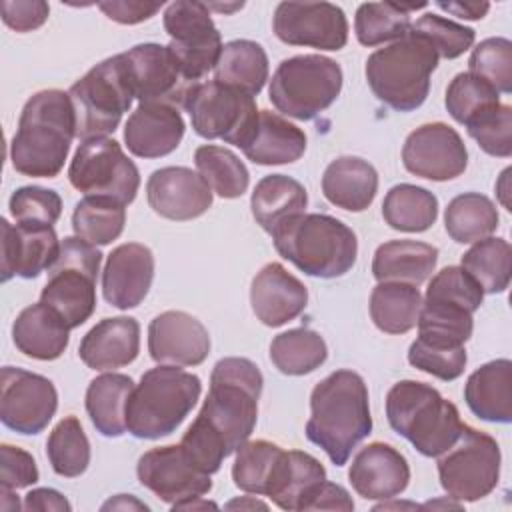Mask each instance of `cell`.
I'll list each match as a JSON object with an SVG mask.
<instances>
[{
	"instance_id": "6125c7cd",
	"label": "cell",
	"mask_w": 512,
	"mask_h": 512,
	"mask_svg": "<svg viewBox=\"0 0 512 512\" xmlns=\"http://www.w3.org/2000/svg\"><path fill=\"white\" fill-rule=\"evenodd\" d=\"M436 6L464 20H480L490 10L488 2H436Z\"/></svg>"
},
{
	"instance_id": "7a4b0ae2",
	"label": "cell",
	"mask_w": 512,
	"mask_h": 512,
	"mask_svg": "<svg viewBox=\"0 0 512 512\" xmlns=\"http://www.w3.org/2000/svg\"><path fill=\"white\" fill-rule=\"evenodd\" d=\"M74 136L76 114L68 92L52 88L32 94L10 140L12 168L32 178L58 176Z\"/></svg>"
},
{
	"instance_id": "b9f144b4",
	"label": "cell",
	"mask_w": 512,
	"mask_h": 512,
	"mask_svg": "<svg viewBox=\"0 0 512 512\" xmlns=\"http://www.w3.org/2000/svg\"><path fill=\"white\" fill-rule=\"evenodd\" d=\"M328 358L324 338L310 328H292L274 336L270 344L272 364L288 376H304L320 368Z\"/></svg>"
},
{
	"instance_id": "5b68a950",
	"label": "cell",
	"mask_w": 512,
	"mask_h": 512,
	"mask_svg": "<svg viewBox=\"0 0 512 512\" xmlns=\"http://www.w3.org/2000/svg\"><path fill=\"white\" fill-rule=\"evenodd\" d=\"M270 236L282 258L314 278L344 276L358 256L352 228L328 214H300Z\"/></svg>"
},
{
	"instance_id": "d4e9b609",
	"label": "cell",
	"mask_w": 512,
	"mask_h": 512,
	"mask_svg": "<svg viewBox=\"0 0 512 512\" xmlns=\"http://www.w3.org/2000/svg\"><path fill=\"white\" fill-rule=\"evenodd\" d=\"M250 304L262 324L278 328L304 312L308 290L282 264L270 262L252 280Z\"/></svg>"
},
{
	"instance_id": "ffe728a7",
	"label": "cell",
	"mask_w": 512,
	"mask_h": 512,
	"mask_svg": "<svg viewBox=\"0 0 512 512\" xmlns=\"http://www.w3.org/2000/svg\"><path fill=\"white\" fill-rule=\"evenodd\" d=\"M60 240L50 224H16L6 218L0 220V280L8 282L12 276L36 278L50 270L60 254Z\"/></svg>"
},
{
	"instance_id": "003e7915",
	"label": "cell",
	"mask_w": 512,
	"mask_h": 512,
	"mask_svg": "<svg viewBox=\"0 0 512 512\" xmlns=\"http://www.w3.org/2000/svg\"><path fill=\"white\" fill-rule=\"evenodd\" d=\"M208 10H218V12H234V10H240L244 4L242 2H236V4H206Z\"/></svg>"
},
{
	"instance_id": "277c9868",
	"label": "cell",
	"mask_w": 512,
	"mask_h": 512,
	"mask_svg": "<svg viewBox=\"0 0 512 512\" xmlns=\"http://www.w3.org/2000/svg\"><path fill=\"white\" fill-rule=\"evenodd\" d=\"M386 418L396 434L428 458H438L454 446L464 428L458 408L418 380H400L388 390Z\"/></svg>"
},
{
	"instance_id": "83f0119b",
	"label": "cell",
	"mask_w": 512,
	"mask_h": 512,
	"mask_svg": "<svg viewBox=\"0 0 512 512\" xmlns=\"http://www.w3.org/2000/svg\"><path fill=\"white\" fill-rule=\"evenodd\" d=\"M16 348L34 360H56L70 342V326L50 306L38 302L24 308L12 324Z\"/></svg>"
},
{
	"instance_id": "d6986e66",
	"label": "cell",
	"mask_w": 512,
	"mask_h": 512,
	"mask_svg": "<svg viewBox=\"0 0 512 512\" xmlns=\"http://www.w3.org/2000/svg\"><path fill=\"white\" fill-rule=\"evenodd\" d=\"M402 162L414 176L444 182L464 174L468 150L452 126L432 122L408 134L402 146Z\"/></svg>"
},
{
	"instance_id": "be15d7a7",
	"label": "cell",
	"mask_w": 512,
	"mask_h": 512,
	"mask_svg": "<svg viewBox=\"0 0 512 512\" xmlns=\"http://www.w3.org/2000/svg\"><path fill=\"white\" fill-rule=\"evenodd\" d=\"M108 508H122V510H126V508H136V510H148L146 504H142V502H138L136 498L126 496V494H118L114 500H108V502L102 506V510H108Z\"/></svg>"
},
{
	"instance_id": "f6af8a7d",
	"label": "cell",
	"mask_w": 512,
	"mask_h": 512,
	"mask_svg": "<svg viewBox=\"0 0 512 512\" xmlns=\"http://www.w3.org/2000/svg\"><path fill=\"white\" fill-rule=\"evenodd\" d=\"M198 174L220 198H240L250 184L244 162L228 148L204 144L194 152Z\"/></svg>"
},
{
	"instance_id": "681fc988",
	"label": "cell",
	"mask_w": 512,
	"mask_h": 512,
	"mask_svg": "<svg viewBox=\"0 0 512 512\" xmlns=\"http://www.w3.org/2000/svg\"><path fill=\"white\" fill-rule=\"evenodd\" d=\"M470 74L488 82L498 94L512 92V42L486 38L470 54Z\"/></svg>"
},
{
	"instance_id": "9c48e42d",
	"label": "cell",
	"mask_w": 512,
	"mask_h": 512,
	"mask_svg": "<svg viewBox=\"0 0 512 512\" xmlns=\"http://www.w3.org/2000/svg\"><path fill=\"white\" fill-rule=\"evenodd\" d=\"M342 68L322 54H300L278 64L268 98L274 108L296 120H312L338 98Z\"/></svg>"
},
{
	"instance_id": "1f68e13d",
	"label": "cell",
	"mask_w": 512,
	"mask_h": 512,
	"mask_svg": "<svg viewBox=\"0 0 512 512\" xmlns=\"http://www.w3.org/2000/svg\"><path fill=\"white\" fill-rule=\"evenodd\" d=\"M240 150L248 160L260 166L290 164L304 154L306 134L276 112L260 110L256 128Z\"/></svg>"
},
{
	"instance_id": "5bb4252c",
	"label": "cell",
	"mask_w": 512,
	"mask_h": 512,
	"mask_svg": "<svg viewBox=\"0 0 512 512\" xmlns=\"http://www.w3.org/2000/svg\"><path fill=\"white\" fill-rule=\"evenodd\" d=\"M164 30L170 36L168 48L184 72L200 82L218 62L222 38L204 2L176 0L164 10Z\"/></svg>"
},
{
	"instance_id": "44dd1931",
	"label": "cell",
	"mask_w": 512,
	"mask_h": 512,
	"mask_svg": "<svg viewBox=\"0 0 512 512\" xmlns=\"http://www.w3.org/2000/svg\"><path fill=\"white\" fill-rule=\"evenodd\" d=\"M148 352L158 364L198 366L210 354V334L192 314L166 310L148 326Z\"/></svg>"
},
{
	"instance_id": "e7e4bbea",
	"label": "cell",
	"mask_w": 512,
	"mask_h": 512,
	"mask_svg": "<svg viewBox=\"0 0 512 512\" xmlns=\"http://www.w3.org/2000/svg\"><path fill=\"white\" fill-rule=\"evenodd\" d=\"M508 176H510V168H506V170L502 172L500 182L496 184V192H498V196H500V202L506 206V210H512V208H510V202L506 200V194H508Z\"/></svg>"
},
{
	"instance_id": "6f0895ef",
	"label": "cell",
	"mask_w": 512,
	"mask_h": 512,
	"mask_svg": "<svg viewBox=\"0 0 512 512\" xmlns=\"http://www.w3.org/2000/svg\"><path fill=\"white\" fill-rule=\"evenodd\" d=\"M2 20L16 32H32L40 28L50 14V8L42 0H4L0 4Z\"/></svg>"
},
{
	"instance_id": "ba28073f",
	"label": "cell",
	"mask_w": 512,
	"mask_h": 512,
	"mask_svg": "<svg viewBox=\"0 0 512 512\" xmlns=\"http://www.w3.org/2000/svg\"><path fill=\"white\" fill-rule=\"evenodd\" d=\"M68 96L76 114V136L82 142L112 134L134 100L124 52L90 68L70 86Z\"/></svg>"
},
{
	"instance_id": "7dc6e473",
	"label": "cell",
	"mask_w": 512,
	"mask_h": 512,
	"mask_svg": "<svg viewBox=\"0 0 512 512\" xmlns=\"http://www.w3.org/2000/svg\"><path fill=\"white\" fill-rule=\"evenodd\" d=\"M282 454V448L268 440L244 442L236 450V460L232 464L234 484L248 494L266 496V488L272 476V470Z\"/></svg>"
},
{
	"instance_id": "4316f807",
	"label": "cell",
	"mask_w": 512,
	"mask_h": 512,
	"mask_svg": "<svg viewBox=\"0 0 512 512\" xmlns=\"http://www.w3.org/2000/svg\"><path fill=\"white\" fill-rule=\"evenodd\" d=\"M140 352V324L130 316L104 318L92 326L78 346L80 360L100 372L128 366Z\"/></svg>"
},
{
	"instance_id": "c3c4849f",
	"label": "cell",
	"mask_w": 512,
	"mask_h": 512,
	"mask_svg": "<svg viewBox=\"0 0 512 512\" xmlns=\"http://www.w3.org/2000/svg\"><path fill=\"white\" fill-rule=\"evenodd\" d=\"M444 104L456 122L468 126L482 114L496 108L500 104V94L482 78L470 72H460L448 84Z\"/></svg>"
},
{
	"instance_id": "8992f818",
	"label": "cell",
	"mask_w": 512,
	"mask_h": 512,
	"mask_svg": "<svg viewBox=\"0 0 512 512\" xmlns=\"http://www.w3.org/2000/svg\"><path fill=\"white\" fill-rule=\"evenodd\" d=\"M202 382L176 366H156L142 374L126 404V430L144 440L172 434L192 412Z\"/></svg>"
},
{
	"instance_id": "e575fe53",
	"label": "cell",
	"mask_w": 512,
	"mask_h": 512,
	"mask_svg": "<svg viewBox=\"0 0 512 512\" xmlns=\"http://www.w3.org/2000/svg\"><path fill=\"white\" fill-rule=\"evenodd\" d=\"M132 390V378L116 372L100 374L88 384L86 412L102 436L118 438L126 432V404Z\"/></svg>"
},
{
	"instance_id": "7402d4cb",
	"label": "cell",
	"mask_w": 512,
	"mask_h": 512,
	"mask_svg": "<svg viewBox=\"0 0 512 512\" xmlns=\"http://www.w3.org/2000/svg\"><path fill=\"white\" fill-rule=\"evenodd\" d=\"M150 208L168 220H192L212 206V188L186 166H166L154 170L146 182Z\"/></svg>"
},
{
	"instance_id": "52a82bcc",
	"label": "cell",
	"mask_w": 512,
	"mask_h": 512,
	"mask_svg": "<svg viewBox=\"0 0 512 512\" xmlns=\"http://www.w3.org/2000/svg\"><path fill=\"white\" fill-rule=\"evenodd\" d=\"M438 66L436 50L416 32L378 48L366 60V80L374 96L398 112L420 108Z\"/></svg>"
},
{
	"instance_id": "f5cc1de1",
	"label": "cell",
	"mask_w": 512,
	"mask_h": 512,
	"mask_svg": "<svg viewBox=\"0 0 512 512\" xmlns=\"http://www.w3.org/2000/svg\"><path fill=\"white\" fill-rule=\"evenodd\" d=\"M16 224H50L62 214V198L48 188L22 186L12 192L8 202Z\"/></svg>"
},
{
	"instance_id": "2e32d148",
	"label": "cell",
	"mask_w": 512,
	"mask_h": 512,
	"mask_svg": "<svg viewBox=\"0 0 512 512\" xmlns=\"http://www.w3.org/2000/svg\"><path fill=\"white\" fill-rule=\"evenodd\" d=\"M58 408V392L42 374L4 366L0 374V418L18 434L42 432Z\"/></svg>"
},
{
	"instance_id": "f546056e",
	"label": "cell",
	"mask_w": 512,
	"mask_h": 512,
	"mask_svg": "<svg viewBox=\"0 0 512 512\" xmlns=\"http://www.w3.org/2000/svg\"><path fill=\"white\" fill-rule=\"evenodd\" d=\"M322 192L330 204L348 212H362L376 198L378 172L364 158L340 156L326 166Z\"/></svg>"
},
{
	"instance_id": "e0dca14e",
	"label": "cell",
	"mask_w": 512,
	"mask_h": 512,
	"mask_svg": "<svg viewBox=\"0 0 512 512\" xmlns=\"http://www.w3.org/2000/svg\"><path fill=\"white\" fill-rule=\"evenodd\" d=\"M272 28L278 40L290 46L340 50L348 42L346 14L330 2H280Z\"/></svg>"
},
{
	"instance_id": "03108f58",
	"label": "cell",
	"mask_w": 512,
	"mask_h": 512,
	"mask_svg": "<svg viewBox=\"0 0 512 512\" xmlns=\"http://www.w3.org/2000/svg\"><path fill=\"white\" fill-rule=\"evenodd\" d=\"M226 508L228 510H232V508H262V510H266L268 506L264 504V502H260V500H248V496L246 498H240V500H232V502H228L226 504Z\"/></svg>"
},
{
	"instance_id": "484cf974",
	"label": "cell",
	"mask_w": 512,
	"mask_h": 512,
	"mask_svg": "<svg viewBox=\"0 0 512 512\" xmlns=\"http://www.w3.org/2000/svg\"><path fill=\"white\" fill-rule=\"evenodd\" d=\"M180 112L164 104H138L124 126V142L138 158H160L174 152L184 138Z\"/></svg>"
},
{
	"instance_id": "6da1fadb",
	"label": "cell",
	"mask_w": 512,
	"mask_h": 512,
	"mask_svg": "<svg viewBox=\"0 0 512 512\" xmlns=\"http://www.w3.org/2000/svg\"><path fill=\"white\" fill-rule=\"evenodd\" d=\"M372 432L368 388L360 374L336 370L310 394L306 438L320 446L332 464L344 466L352 450Z\"/></svg>"
},
{
	"instance_id": "bcb514c9",
	"label": "cell",
	"mask_w": 512,
	"mask_h": 512,
	"mask_svg": "<svg viewBox=\"0 0 512 512\" xmlns=\"http://www.w3.org/2000/svg\"><path fill=\"white\" fill-rule=\"evenodd\" d=\"M46 454L58 476L76 478L86 472L90 464V442L76 416H66L52 428Z\"/></svg>"
},
{
	"instance_id": "ab89813d",
	"label": "cell",
	"mask_w": 512,
	"mask_h": 512,
	"mask_svg": "<svg viewBox=\"0 0 512 512\" xmlns=\"http://www.w3.org/2000/svg\"><path fill=\"white\" fill-rule=\"evenodd\" d=\"M500 216L494 202L478 192H464L452 198L444 212L448 236L458 244L488 238L498 228Z\"/></svg>"
},
{
	"instance_id": "cb8c5ba5",
	"label": "cell",
	"mask_w": 512,
	"mask_h": 512,
	"mask_svg": "<svg viewBox=\"0 0 512 512\" xmlns=\"http://www.w3.org/2000/svg\"><path fill=\"white\" fill-rule=\"evenodd\" d=\"M348 478L366 500H392L410 482V466L404 454L384 442L364 446L352 460Z\"/></svg>"
},
{
	"instance_id": "816d5d0a",
	"label": "cell",
	"mask_w": 512,
	"mask_h": 512,
	"mask_svg": "<svg viewBox=\"0 0 512 512\" xmlns=\"http://www.w3.org/2000/svg\"><path fill=\"white\" fill-rule=\"evenodd\" d=\"M424 298L458 304L474 314L484 300V292L462 266H446L430 280Z\"/></svg>"
},
{
	"instance_id": "7bdbcfd3",
	"label": "cell",
	"mask_w": 512,
	"mask_h": 512,
	"mask_svg": "<svg viewBox=\"0 0 512 512\" xmlns=\"http://www.w3.org/2000/svg\"><path fill=\"white\" fill-rule=\"evenodd\" d=\"M462 268L478 282L484 294H500L510 284L512 248L504 238H482L464 252Z\"/></svg>"
},
{
	"instance_id": "74e56055",
	"label": "cell",
	"mask_w": 512,
	"mask_h": 512,
	"mask_svg": "<svg viewBox=\"0 0 512 512\" xmlns=\"http://www.w3.org/2000/svg\"><path fill=\"white\" fill-rule=\"evenodd\" d=\"M418 340L438 348L464 346L472 336V312L442 300H422L418 316Z\"/></svg>"
},
{
	"instance_id": "11a10c76",
	"label": "cell",
	"mask_w": 512,
	"mask_h": 512,
	"mask_svg": "<svg viewBox=\"0 0 512 512\" xmlns=\"http://www.w3.org/2000/svg\"><path fill=\"white\" fill-rule=\"evenodd\" d=\"M408 362L438 378L444 382L456 380L458 376H462L468 356H466V348L458 346V348H438V346H430L422 340H414L408 348Z\"/></svg>"
},
{
	"instance_id": "8fae6325",
	"label": "cell",
	"mask_w": 512,
	"mask_h": 512,
	"mask_svg": "<svg viewBox=\"0 0 512 512\" xmlns=\"http://www.w3.org/2000/svg\"><path fill=\"white\" fill-rule=\"evenodd\" d=\"M500 460L498 442L464 424L454 446L438 456L440 486L454 500L476 502L498 486Z\"/></svg>"
},
{
	"instance_id": "9f6ffc18",
	"label": "cell",
	"mask_w": 512,
	"mask_h": 512,
	"mask_svg": "<svg viewBox=\"0 0 512 512\" xmlns=\"http://www.w3.org/2000/svg\"><path fill=\"white\" fill-rule=\"evenodd\" d=\"M38 476V466L32 454L18 446H0V490L28 488L38 482Z\"/></svg>"
},
{
	"instance_id": "f35d334b",
	"label": "cell",
	"mask_w": 512,
	"mask_h": 512,
	"mask_svg": "<svg viewBox=\"0 0 512 512\" xmlns=\"http://www.w3.org/2000/svg\"><path fill=\"white\" fill-rule=\"evenodd\" d=\"M384 222L400 232H424L438 218V198L414 184L392 186L382 202Z\"/></svg>"
},
{
	"instance_id": "94428289",
	"label": "cell",
	"mask_w": 512,
	"mask_h": 512,
	"mask_svg": "<svg viewBox=\"0 0 512 512\" xmlns=\"http://www.w3.org/2000/svg\"><path fill=\"white\" fill-rule=\"evenodd\" d=\"M24 510L42 512H70V502L54 488H34L24 498Z\"/></svg>"
},
{
	"instance_id": "d6a6232c",
	"label": "cell",
	"mask_w": 512,
	"mask_h": 512,
	"mask_svg": "<svg viewBox=\"0 0 512 512\" xmlns=\"http://www.w3.org/2000/svg\"><path fill=\"white\" fill-rule=\"evenodd\" d=\"M438 248L418 240H390L376 248L372 274L378 282H404L418 286L434 272Z\"/></svg>"
},
{
	"instance_id": "836d02e7",
	"label": "cell",
	"mask_w": 512,
	"mask_h": 512,
	"mask_svg": "<svg viewBox=\"0 0 512 512\" xmlns=\"http://www.w3.org/2000/svg\"><path fill=\"white\" fill-rule=\"evenodd\" d=\"M308 206V194L306 188L284 174H270L264 176L250 198L252 216L256 222L272 234L288 220L304 214Z\"/></svg>"
},
{
	"instance_id": "d590c367",
	"label": "cell",
	"mask_w": 512,
	"mask_h": 512,
	"mask_svg": "<svg viewBox=\"0 0 512 512\" xmlns=\"http://www.w3.org/2000/svg\"><path fill=\"white\" fill-rule=\"evenodd\" d=\"M214 80L248 92L260 94L268 80V56L258 42L232 40L222 46L214 66Z\"/></svg>"
},
{
	"instance_id": "3957f363",
	"label": "cell",
	"mask_w": 512,
	"mask_h": 512,
	"mask_svg": "<svg viewBox=\"0 0 512 512\" xmlns=\"http://www.w3.org/2000/svg\"><path fill=\"white\" fill-rule=\"evenodd\" d=\"M262 372L248 358L228 356L214 364L210 390L196 420L226 452L234 454L254 432Z\"/></svg>"
},
{
	"instance_id": "4fadbf2b",
	"label": "cell",
	"mask_w": 512,
	"mask_h": 512,
	"mask_svg": "<svg viewBox=\"0 0 512 512\" xmlns=\"http://www.w3.org/2000/svg\"><path fill=\"white\" fill-rule=\"evenodd\" d=\"M70 184L84 196H104L130 204L140 188V172L112 138L84 140L68 166Z\"/></svg>"
},
{
	"instance_id": "9a60e30c",
	"label": "cell",
	"mask_w": 512,
	"mask_h": 512,
	"mask_svg": "<svg viewBox=\"0 0 512 512\" xmlns=\"http://www.w3.org/2000/svg\"><path fill=\"white\" fill-rule=\"evenodd\" d=\"M134 98L140 104L186 108L196 84L180 66L168 46L146 42L124 52Z\"/></svg>"
},
{
	"instance_id": "680465c9",
	"label": "cell",
	"mask_w": 512,
	"mask_h": 512,
	"mask_svg": "<svg viewBox=\"0 0 512 512\" xmlns=\"http://www.w3.org/2000/svg\"><path fill=\"white\" fill-rule=\"evenodd\" d=\"M98 8L118 24H138L152 18L162 2H136V0H108L98 2Z\"/></svg>"
},
{
	"instance_id": "f1b7e54d",
	"label": "cell",
	"mask_w": 512,
	"mask_h": 512,
	"mask_svg": "<svg viewBox=\"0 0 512 512\" xmlns=\"http://www.w3.org/2000/svg\"><path fill=\"white\" fill-rule=\"evenodd\" d=\"M464 400L480 420L508 424L512 420V362L498 358L474 370L466 380Z\"/></svg>"
},
{
	"instance_id": "4dcf8cb0",
	"label": "cell",
	"mask_w": 512,
	"mask_h": 512,
	"mask_svg": "<svg viewBox=\"0 0 512 512\" xmlns=\"http://www.w3.org/2000/svg\"><path fill=\"white\" fill-rule=\"evenodd\" d=\"M324 480L326 470L314 456L300 450H282L272 470L266 496L282 510L302 512L310 494Z\"/></svg>"
},
{
	"instance_id": "60d3db41",
	"label": "cell",
	"mask_w": 512,
	"mask_h": 512,
	"mask_svg": "<svg viewBox=\"0 0 512 512\" xmlns=\"http://www.w3.org/2000/svg\"><path fill=\"white\" fill-rule=\"evenodd\" d=\"M426 8L420 4H402V2H364L356 10L354 32L362 46H378L384 42L400 40L412 26L410 12Z\"/></svg>"
},
{
	"instance_id": "603a6c76",
	"label": "cell",
	"mask_w": 512,
	"mask_h": 512,
	"mask_svg": "<svg viewBox=\"0 0 512 512\" xmlns=\"http://www.w3.org/2000/svg\"><path fill=\"white\" fill-rule=\"evenodd\" d=\"M154 280V254L148 246L128 242L116 246L102 270V294L118 310L136 308Z\"/></svg>"
},
{
	"instance_id": "ee69618b",
	"label": "cell",
	"mask_w": 512,
	"mask_h": 512,
	"mask_svg": "<svg viewBox=\"0 0 512 512\" xmlns=\"http://www.w3.org/2000/svg\"><path fill=\"white\" fill-rule=\"evenodd\" d=\"M126 224L124 204L104 196H84L72 212L74 234L94 246L116 240Z\"/></svg>"
},
{
	"instance_id": "30bf717a",
	"label": "cell",
	"mask_w": 512,
	"mask_h": 512,
	"mask_svg": "<svg viewBox=\"0 0 512 512\" xmlns=\"http://www.w3.org/2000/svg\"><path fill=\"white\" fill-rule=\"evenodd\" d=\"M100 250L80 236H66L60 254L48 270L40 302L56 310L72 328L84 324L96 308V276L100 272Z\"/></svg>"
},
{
	"instance_id": "91938a15",
	"label": "cell",
	"mask_w": 512,
	"mask_h": 512,
	"mask_svg": "<svg viewBox=\"0 0 512 512\" xmlns=\"http://www.w3.org/2000/svg\"><path fill=\"white\" fill-rule=\"evenodd\" d=\"M304 510H354V502L346 488L340 484H332L324 480L316 486V490L310 494V498L304 504Z\"/></svg>"
},
{
	"instance_id": "7c38bea8",
	"label": "cell",
	"mask_w": 512,
	"mask_h": 512,
	"mask_svg": "<svg viewBox=\"0 0 512 512\" xmlns=\"http://www.w3.org/2000/svg\"><path fill=\"white\" fill-rule=\"evenodd\" d=\"M192 128L206 140H224L242 148L258 122L254 96L248 92L220 84L216 80L200 82L188 96L186 108Z\"/></svg>"
},
{
	"instance_id": "f907efd6",
	"label": "cell",
	"mask_w": 512,
	"mask_h": 512,
	"mask_svg": "<svg viewBox=\"0 0 512 512\" xmlns=\"http://www.w3.org/2000/svg\"><path fill=\"white\" fill-rule=\"evenodd\" d=\"M412 32L422 36L438 54V58L454 60L462 56L476 38V32L464 24L448 20L438 14H424L412 26Z\"/></svg>"
},
{
	"instance_id": "ac0fdd59",
	"label": "cell",
	"mask_w": 512,
	"mask_h": 512,
	"mask_svg": "<svg viewBox=\"0 0 512 512\" xmlns=\"http://www.w3.org/2000/svg\"><path fill=\"white\" fill-rule=\"evenodd\" d=\"M138 480L170 508L208 494L210 474L198 470L180 444L160 446L144 452L136 466Z\"/></svg>"
},
{
	"instance_id": "db71d44e",
	"label": "cell",
	"mask_w": 512,
	"mask_h": 512,
	"mask_svg": "<svg viewBox=\"0 0 512 512\" xmlns=\"http://www.w3.org/2000/svg\"><path fill=\"white\" fill-rule=\"evenodd\" d=\"M466 130L486 154L498 158L512 154V108L508 104H498L470 122Z\"/></svg>"
},
{
	"instance_id": "8d00e7d4",
	"label": "cell",
	"mask_w": 512,
	"mask_h": 512,
	"mask_svg": "<svg viewBox=\"0 0 512 512\" xmlns=\"http://www.w3.org/2000/svg\"><path fill=\"white\" fill-rule=\"evenodd\" d=\"M422 294L404 282H378L370 294V316L386 334L410 332L420 316Z\"/></svg>"
}]
</instances>
